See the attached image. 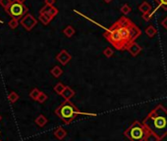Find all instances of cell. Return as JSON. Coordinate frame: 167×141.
Listing matches in <instances>:
<instances>
[{
    "mask_svg": "<svg viewBox=\"0 0 167 141\" xmlns=\"http://www.w3.org/2000/svg\"><path fill=\"white\" fill-rule=\"evenodd\" d=\"M143 124L162 140L167 136V109L161 104H158L150 113L147 114Z\"/></svg>",
    "mask_w": 167,
    "mask_h": 141,
    "instance_id": "6da1fadb",
    "label": "cell"
},
{
    "mask_svg": "<svg viewBox=\"0 0 167 141\" xmlns=\"http://www.w3.org/2000/svg\"><path fill=\"white\" fill-rule=\"evenodd\" d=\"M55 114L60 118V120L66 124H69L75 120L78 115H88V116H95V114L84 113L77 108L70 100H65L60 106L55 110Z\"/></svg>",
    "mask_w": 167,
    "mask_h": 141,
    "instance_id": "7a4b0ae2",
    "label": "cell"
},
{
    "mask_svg": "<svg viewBox=\"0 0 167 141\" xmlns=\"http://www.w3.org/2000/svg\"><path fill=\"white\" fill-rule=\"evenodd\" d=\"M103 36L106 38L107 41L111 43V45H112L115 49H117L119 51L126 50V46L124 44L123 38H122V36H121L120 29H119V27H118L117 22H115L112 25V27L109 28L106 32H104Z\"/></svg>",
    "mask_w": 167,
    "mask_h": 141,
    "instance_id": "3957f363",
    "label": "cell"
},
{
    "mask_svg": "<svg viewBox=\"0 0 167 141\" xmlns=\"http://www.w3.org/2000/svg\"><path fill=\"white\" fill-rule=\"evenodd\" d=\"M147 134V128L143 122L135 121L124 131V136L130 141H144Z\"/></svg>",
    "mask_w": 167,
    "mask_h": 141,
    "instance_id": "277c9868",
    "label": "cell"
},
{
    "mask_svg": "<svg viewBox=\"0 0 167 141\" xmlns=\"http://www.w3.org/2000/svg\"><path fill=\"white\" fill-rule=\"evenodd\" d=\"M5 11L9 14V16L12 18V19L21 20V19H23L24 16H26V15L28 14L29 9L27 8V6L25 4H21V3H17V2L13 1L11 6Z\"/></svg>",
    "mask_w": 167,
    "mask_h": 141,
    "instance_id": "5b68a950",
    "label": "cell"
},
{
    "mask_svg": "<svg viewBox=\"0 0 167 141\" xmlns=\"http://www.w3.org/2000/svg\"><path fill=\"white\" fill-rule=\"evenodd\" d=\"M38 24V21L35 17L32 16V14H27L26 16H24L23 19H21V25L27 29L28 32H31Z\"/></svg>",
    "mask_w": 167,
    "mask_h": 141,
    "instance_id": "8992f818",
    "label": "cell"
},
{
    "mask_svg": "<svg viewBox=\"0 0 167 141\" xmlns=\"http://www.w3.org/2000/svg\"><path fill=\"white\" fill-rule=\"evenodd\" d=\"M71 59H72V55L70 54L67 50H65V49L61 50L56 55V60L63 66H65V65L68 64V63L71 61Z\"/></svg>",
    "mask_w": 167,
    "mask_h": 141,
    "instance_id": "52a82bcc",
    "label": "cell"
},
{
    "mask_svg": "<svg viewBox=\"0 0 167 141\" xmlns=\"http://www.w3.org/2000/svg\"><path fill=\"white\" fill-rule=\"evenodd\" d=\"M127 51L132 55L133 57H136V56H138L141 52H142V47H141L139 44L135 41V42L131 43L127 47Z\"/></svg>",
    "mask_w": 167,
    "mask_h": 141,
    "instance_id": "ba28073f",
    "label": "cell"
},
{
    "mask_svg": "<svg viewBox=\"0 0 167 141\" xmlns=\"http://www.w3.org/2000/svg\"><path fill=\"white\" fill-rule=\"evenodd\" d=\"M76 94V92L75 90H73L71 87H69V86H66L65 88V90L63 91V93H62V97L64 98L65 100H70V99H72L74 96H75Z\"/></svg>",
    "mask_w": 167,
    "mask_h": 141,
    "instance_id": "9c48e42d",
    "label": "cell"
},
{
    "mask_svg": "<svg viewBox=\"0 0 167 141\" xmlns=\"http://www.w3.org/2000/svg\"><path fill=\"white\" fill-rule=\"evenodd\" d=\"M54 136L56 137L57 139L62 140L67 136V131L62 127H59L54 130Z\"/></svg>",
    "mask_w": 167,
    "mask_h": 141,
    "instance_id": "30bf717a",
    "label": "cell"
},
{
    "mask_svg": "<svg viewBox=\"0 0 167 141\" xmlns=\"http://www.w3.org/2000/svg\"><path fill=\"white\" fill-rule=\"evenodd\" d=\"M144 141H161V140L155 133H153L151 130L147 128V134H146V137H144Z\"/></svg>",
    "mask_w": 167,
    "mask_h": 141,
    "instance_id": "8fae6325",
    "label": "cell"
},
{
    "mask_svg": "<svg viewBox=\"0 0 167 141\" xmlns=\"http://www.w3.org/2000/svg\"><path fill=\"white\" fill-rule=\"evenodd\" d=\"M144 32H146V34L148 36V38H153V36H155V34H156L157 31H156V28H154V26L150 25L146 29H144Z\"/></svg>",
    "mask_w": 167,
    "mask_h": 141,
    "instance_id": "7c38bea8",
    "label": "cell"
},
{
    "mask_svg": "<svg viewBox=\"0 0 167 141\" xmlns=\"http://www.w3.org/2000/svg\"><path fill=\"white\" fill-rule=\"evenodd\" d=\"M35 122H36V124H38L39 128H42V127H44V125L47 124V118H46L45 116H44V115H39V116L36 118Z\"/></svg>",
    "mask_w": 167,
    "mask_h": 141,
    "instance_id": "4fadbf2b",
    "label": "cell"
},
{
    "mask_svg": "<svg viewBox=\"0 0 167 141\" xmlns=\"http://www.w3.org/2000/svg\"><path fill=\"white\" fill-rule=\"evenodd\" d=\"M139 10H140L143 14L147 13V12H150V10H151V6H150V3H148V2L144 1V2L142 3V4H141V5L139 6Z\"/></svg>",
    "mask_w": 167,
    "mask_h": 141,
    "instance_id": "5bb4252c",
    "label": "cell"
},
{
    "mask_svg": "<svg viewBox=\"0 0 167 141\" xmlns=\"http://www.w3.org/2000/svg\"><path fill=\"white\" fill-rule=\"evenodd\" d=\"M75 28H74L72 26H67V27L63 29V33L67 36V38H72V36L75 34Z\"/></svg>",
    "mask_w": 167,
    "mask_h": 141,
    "instance_id": "9a60e30c",
    "label": "cell"
},
{
    "mask_svg": "<svg viewBox=\"0 0 167 141\" xmlns=\"http://www.w3.org/2000/svg\"><path fill=\"white\" fill-rule=\"evenodd\" d=\"M50 73H51V75H52L54 77H59L60 76H62L63 70L59 66H55V67H53L52 69H51Z\"/></svg>",
    "mask_w": 167,
    "mask_h": 141,
    "instance_id": "2e32d148",
    "label": "cell"
},
{
    "mask_svg": "<svg viewBox=\"0 0 167 141\" xmlns=\"http://www.w3.org/2000/svg\"><path fill=\"white\" fill-rule=\"evenodd\" d=\"M65 88H66V85H64V84L61 83V82H58V83L53 87V90H54L55 92H56V93H57L58 95H62L63 91L65 90Z\"/></svg>",
    "mask_w": 167,
    "mask_h": 141,
    "instance_id": "e0dca14e",
    "label": "cell"
},
{
    "mask_svg": "<svg viewBox=\"0 0 167 141\" xmlns=\"http://www.w3.org/2000/svg\"><path fill=\"white\" fill-rule=\"evenodd\" d=\"M39 20L42 22V24L44 26H47L48 24L51 22V19L49 17L47 16V15H44V14H39Z\"/></svg>",
    "mask_w": 167,
    "mask_h": 141,
    "instance_id": "ac0fdd59",
    "label": "cell"
},
{
    "mask_svg": "<svg viewBox=\"0 0 167 141\" xmlns=\"http://www.w3.org/2000/svg\"><path fill=\"white\" fill-rule=\"evenodd\" d=\"M57 14H58V9L56 8V7L52 6V7H51V8H50V10L48 11V13H47V14H44V15H47V16L49 17L51 20H52L53 18H54L55 16H56Z\"/></svg>",
    "mask_w": 167,
    "mask_h": 141,
    "instance_id": "d6986e66",
    "label": "cell"
},
{
    "mask_svg": "<svg viewBox=\"0 0 167 141\" xmlns=\"http://www.w3.org/2000/svg\"><path fill=\"white\" fill-rule=\"evenodd\" d=\"M40 92H42V91H39L38 88H33V89L31 92H29V97L36 101V99H38L39 95L40 94Z\"/></svg>",
    "mask_w": 167,
    "mask_h": 141,
    "instance_id": "ffe728a7",
    "label": "cell"
},
{
    "mask_svg": "<svg viewBox=\"0 0 167 141\" xmlns=\"http://www.w3.org/2000/svg\"><path fill=\"white\" fill-rule=\"evenodd\" d=\"M18 99H19V95H18V94L16 93V92H14V91L11 92V93L8 95V100H9V102L12 103V104L16 102Z\"/></svg>",
    "mask_w": 167,
    "mask_h": 141,
    "instance_id": "44dd1931",
    "label": "cell"
},
{
    "mask_svg": "<svg viewBox=\"0 0 167 141\" xmlns=\"http://www.w3.org/2000/svg\"><path fill=\"white\" fill-rule=\"evenodd\" d=\"M102 53H103V55H104L106 58H111V57L113 56L114 52H113L112 48H111V47H106L105 49L103 50Z\"/></svg>",
    "mask_w": 167,
    "mask_h": 141,
    "instance_id": "7402d4cb",
    "label": "cell"
},
{
    "mask_svg": "<svg viewBox=\"0 0 167 141\" xmlns=\"http://www.w3.org/2000/svg\"><path fill=\"white\" fill-rule=\"evenodd\" d=\"M120 11H121V13L123 14V15H128L129 13H131L132 8H131V7H130L128 4H124V5L120 8Z\"/></svg>",
    "mask_w": 167,
    "mask_h": 141,
    "instance_id": "603a6c76",
    "label": "cell"
},
{
    "mask_svg": "<svg viewBox=\"0 0 167 141\" xmlns=\"http://www.w3.org/2000/svg\"><path fill=\"white\" fill-rule=\"evenodd\" d=\"M12 3H13L12 0H0V5L4 8V10L8 9Z\"/></svg>",
    "mask_w": 167,
    "mask_h": 141,
    "instance_id": "cb8c5ba5",
    "label": "cell"
},
{
    "mask_svg": "<svg viewBox=\"0 0 167 141\" xmlns=\"http://www.w3.org/2000/svg\"><path fill=\"white\" fill-rule=\"evenodd\" d=\"M154 1L158 6H160L163 10L167 11V0H154Z\"/></svg>",
    "mask_w": 167,
    "mask_h": 141,
    "instance_id": "d4e9b609",
    "label": "cell"
},
{
    "mask_svg": "<svg viewBox=\"0 0 167 141\" xmlns=\"http://www.w3.org/2000/svg\"><path fill=\"white\" fill-rule=\"evenodd\" d=\"M8 26L10 27V28H16L18 26H19V20H17V19H11L9 21V23H8Z\"/></svg>",
    "mask_w": 167,
    "mask_h": 141,
    "instance_id": "484cf974",
    "label": "cell"
},
{
    "mask_svg": "<svg viewBox=\"0 0 167 141\" xmlns=\"http://www.w3.org/2000/svg\"><path fill=\"white\" fill-rule=\"evenodd\" d=\"M47 100V95L44 93V92H40V94L39 95V97H38V99H36V101H38L39 103H40V104H42V103H44Z\"/></svg>",
    "mask_w": 167,
    "mask_h": 141,
    "instance_id": "4316f807",
    "label": "cell"
},
{
    "mask_svg": "<svg viewBox=\"0 0 167 141\" xmlns=\"http://www.w3.org/2000/svg\"><path fill=\"white\" fill-rule=\"evenodd\" d=\"M142 17H143V19L146 22H150L151 20V18H153V13H150V12L144 13V14H143Z\"/></svg>",
    "mask_w": 167,
    "mask_h": 141,
    "instance_id": "83f0119b",
    "label": "cell"
},
{
    "mask_svg": "<svg viewBox=\"0 0 167 141\" xmlns=\"http://www.w3.org/2000/svg\"><path fill=\"white\" fill-rule=\"evenodd\" d=\"M161 26L163 28H164L166 31H167V16L164 18V19L162 20V22H161Z\"/></svg>",
    "mask_w": 167,
    "mask_h": 141,
    "instance_id": "f1b7e54d",
    "label": "cell"
},
{
    "mask_svg": "<svg viewBox=\"0 0 167 141\" xmlns=\"http://www.w3.org/2000/svg\"><path fill=\"white\" fill-rule=\"evenodd\" d=\"M44 3H45V5L53 6L55 3V0H44Z\"/></svg>",
    "mask_w": 167,
    "mask_h": 141,
    "instance_id": "f546056e",
    "label": "cell"
},
{
    "mask_svg": "<svg viewBox=\"0 0 167 141\" xmlns=\"http://www.w3.org/2000/svg\"><path fill=\"white\" fill-rule=\"evenodd\" d=\"M14 2H17V3H21V4H24L26 0H13Z\"/></svg>",
    "mask_w": 167,
    "mask_h": 141,
    "instance_id": "4dcf8cb0",
    "label": "cell"
},
{
    "mask_svg": "<svg viewBox=\"0 0 167 141\" xmlns=\"http://www.w3.org/2000/svg\"><path fill=\"white\" fill-rule=\"evenodd\" d=\"M103 1H104L105 3H111L113 1V0H103Z\"/></svg>",
    "mask_w": 167,
    "mask_h": 141,
    "instance_id": "1f68e13d",
    "label": "cell"
},
{
    "mask_svg": "<svg viewBox=\"0 0 167 141\" xmlns=\"http://www.w3.org/2000/svg\"><path fill=\"white\" fill-rule=\"evenodd\" d=\"M0 121H1V116H0Z\"/></svg>",
    "mask_w": 167,
    "mask_h": 141,
    "instance_id": "d6a6232c",
    "label": "cell"
},
{
    "mask_svg": "<svg viewBox=\"0 0 167 141\" xmlns=\"http://www.w3.org/2000/svg\"><path fill=\"white\" fill-rule=\"evenodd\" d=\"M0 141H1V140H0Z\"/></svg>",
    "mask_w": 167,
    "mask_h": 141,
    "instance_id": "836d02e7",
    "label": "cell"
}]
</instances>
